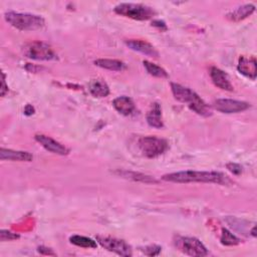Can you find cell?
<instances>
[{"label":"cell","mask_w":257,"mask_h":257,"mask_svg":"<svg viewBox=\"0 0 257 257\" xmlns=\"http://www.w3.org/2000/svg\"><path fill=\"white\" fill-rule=\"evenodd\" d=\"M164 181L173 183H214L219 185H227L231 183L230 179L220 172L205 171H182L166 174L162 177Z\"/></svg>","instance_id":"obj_1"},{"label":"cell","mask_w":257,"mask_h":257,"mask_svg":"<svg viewBox=\"0 0 257 257\" xmlns=\"http://www.w3.org/2000/svg\"><path fill=\"white\" fill-rule=\"evenodd\" d=\"M171 89L174 97L177 100L183 103H187V105L199 115H202V116L212 115L211 107L191 88L183 86L179 83L171 82Z\"/></svg>","instance_id":"obj_2"},{"label":"cell","mask_w":257,"mask_h":257,"mask_svg":"<svg viewBox=\"0 0 257 257\" xmlns=\"http://www.w3.org/2000/svg\"><path fill=\"white\" fill-rule=\"evenodd\" d=\"M4 18L11 26L22 31L37 30L42 28L45 24L43 17L31 13L7 11L4 14Z\"/></svg>","instance_id":"obj_3"},{"label":"cell","mask_w":257,"mask_h":257,"mask_svg":"<svg viewBox=\"0 0 257 257\" xmlns=\"http://www.w3.org/2000/svg\"><path fill=\"white\" fill-rule=\"evenodd\" d=\"M113 10L120 16L139 21L152 19L156 15V11L152 7L139 3H119Z\"/></svg>","instance_id":"obj_4"},{"label":"cell","mask_w":257,"mask_h":257,"mask_svg":"<svg viewBox=\"0 0 257 257\" xmlns=\"http://www.w3.org/2000/svg\"><path fill=\"white\" fill-rule=\"evenodd\" d=\"M138 147L145 157L153 159L164 154L168 150L169 144L165 139L156 136H147L139 139Z\"/></svg>","instance_id":"obj_5"},{"label":"cell","mask_w":257,"mask_h":257,"mask_svg":"<svg viewBox=\"0 0 257 257\" xmlns=\"http://www.w3.org/2000/svg\"><path fill=\"white\" fill-rule=\"evenodd\" d=\"M175 247L182 253L189 256L202 257L208 255V250L204 244L195 237L177 236L174 239Z\"/></svg>","instance_id":"obj_6"},{"label":"cell","mask_w":257,"mask_h":257,"mask_svg":"<svg viewBox=\"0 0 257 257\" xmlns=\"http://www.w3.org/2000/svg\"><path fill=\"white\" fill-rule=\"evenodd\" d=\"M24 54L35 60H56L57 54L53 51L50 45L42 41H32L27 43L23 48Z\"/></svg>","instance_id":"obj_7"},{"label":"cell","mask_w":257,"mask_h":257,"mask_svg":"<svg viewBox=\"0 0 257 257\" xmlns=\"http://www.w3.org/2000/svg\"><path fill=\"white\" fill-rule=\"evenodd\" d=\"M96 242L109 252H113L120 256H132L133 251L131 246L123 240L108 237V236H96Z\"/></svg>","instance_id":"obj_8"},{"label":"cell","mask_w":257,"mask_h":257,"mask_svg":"<svg viewBox=\"0 0 257 257\" xmlns=\"http://www.w3.org/2000/svg\"><path fill=\"white\" fill-rule=\"evenodd\" d=\"M213 106L222 113H236L248 109L250 107V103L231 98H219L214 101Z\"/></svg>","instance_id":"obj_9"},{"label":"cell","mask_w":257,"mask_h":257,"mask_svg":"<svg viewBox=\"0 0 257 257\" xmlns=\"http://www.w3.org/2000/svg\"><path fill=\"white\" fill-rule=\"evenodd\" d=\"M35 140L48 152L60 155V156H65L69 154V150L63 146L62 144L58 143L57 141L53 140L52 138L42 135V134H37L35 135Z\"/></svg>","instance_id":"obj_10"},{"label":"cell","mask_w":257,"mask_h":257,"mask_svg":"<svg viewBox=\"0 0 257 257\" xmlns=\"http://www.w3.org/2000/svg\"><path fill=\"white\" fill-rule=\"evenodd\" d=\"M210 77L213 81V83L223 89V90H227V91H232L233 90V85L229 79L228 74L223 71L222 69L218 68V67H211L210 68Z\"/></svg>","instance_id":"obj_11"},{"label":"cell","mask_w":257,"mask_h":257,"mask_svg":"<svg viewBox=\"0 0 257 257\" xmlns=\"http://www.w3.org/2000/svg\"><path fill=\"white\" fill-rule=\"evenodd\" d=\"M125 44L132 50L138 51L147 56H150V57H158L159 56V52L157 51V49L151 43H149L145 40L128 39L125 41Z\"/></svg>","instance_id":"obj_12"},{"label":"cell","mask_w":257,"mask_h":257,"mask_svg":"<svg viewBox=\"0 0 257 257\" xmlns=\"http://www.w3.org/2000/svg\"><path fill=\"white\" fill-rule=\"evenodd\" d=\"M256 64L257 62L254 56H249V57L241 56L239 58L237 69L244 76L254 80L256 78V71H257Z\"/></svg>","instance_id":"obj_13"},{"label":"cell","mask_w":257,"mask_h":257,"mask_svg":"<svg viewBox=\"0 0 257 257\" xmlns=\"http://www.w3.org/2000/svg\"><path fill=\"white\" fill-rule=\"evenodd\" d=\"M0 159L2 161H17V162H31L33 156L28 152L14 151L2 148L0 150Z\"/></svg>","instance_id":"obj_14"},{"label":"cell","mask_w":257,"mask_h":257,"mask_svg":"<svg viewBox=\"0 0 257 257\" xmlns=\"http://www.w3.org/2000/svg\"><path fill=\"white\" fill-rule=\"evenodd\" d=\"M112 105L120 114L123 115H130L136 110V106L133 99L125 95H121L114 98L112 101Z\"/></svg>","instance_id":"obj_15"},{"label":"cell","mask_w":257,"mask_h":257,"mask_svg":"<svg viewBox=\"0 0 257 257\" xmlns=\"http://www.w3.org/2000/svg\"><path fill=\"white\" fill-rule=\"evenodd\" d=\"M147 122L150 126L155 128L164 127L163 117H162V107L158 102L152 104L150 110L147 113Z\"/></svg>","instance_id":"obj_16"},{"label":"cell","mask_w":257,"mask_h":257,"mask_svg":"<svg viewBox=\"0 0 257 257\" xmlns=\"http://www.w3.org/2000/svg\"><path fill=\"white\" fill-rule=\"evenodd\" d=\"M254 11H255V6L253 4H245L229 12L227 14V18L232 21L238 22L250 16Z\"/></svg>","instance_id":"obj_17"},{"label":"cell","mask_w":257,"mask_h":257,"mask_svg":"<svg viewBox=\"0 0 257 257\" xmlns=\"http://www.w3.org/2000/svg\"><path fill=\"white\" fill-rule=\"evenodd\" d=\"M88 90L94 97H105L109 94V87L102 79H92L88 83Z\"/></svg>","instance_id":"obj_18"},{"label":"cell","mask_w":257,"mask_h":257,"mask_svg":"<svg viewBox=\"0 0 257 257\" xmlns=\"http://www.w3.org/2000/svg\"><path fill=\"white\" fill-rule=\"evenodd\" d=\"M94 64L101 68L111 70V71H122L126 68V65L117 59H107V58H99L94 60Z\"/></svg>","instance_id":"obj_19"},{"label":"cell","mask_w":257,"mask_h":257,"mask_svg":"<svg viewBox=\"0 0 257 257\" xmlns=\"http://www.w3.org/2000/svg\"><path fill=\"white\" fill-rule=\"evenodd\" d=\"M117 174L119 176H121L122 178L131 179V180H134V181H139V182H143V183H147V184L158 183V181L156 179L152 178L151 176H147V175L141 174V173L127 172V171H119V172H117Z\"/></svg>","instance_id":"obj_20"},{"label":"cell","mask_w":257,"mask_h":257,"mask_svg":"<svg viewBox=\"0 0 257 257\" xmlns=\"http://www.w3.org/2000/svg\"><path fill=\"white\" fill-rule=\"evenodd\" d=\"M69 241L71 244L82 248H96L97 246L96 241L81 235H72L69 237Z\"/></svg>","instance_id":"obj_21"},{"label":"cell","mask_w":257,"mask_h":257,"mask_svg":"<svg viewBox=\"0 0 257 257\" xmlns=\"http://www.w3.org/2000/svg\"><path fill=\"white\" fill-rule=\"evenodd\" d=\"M143 64L145 66V68L147 69L148 73L155 76V77H160V78H167L168 77V72L161 66L152 63L148 60H144Z\"/></svg>","instance_id":"obj_22"},{"label":"cell","mask_w":257,"mask_h":257,"mask_svg":"<svg viewBox=\"0 0 257 257\" xmlns=\"http://www.w3.org/2000/svg\"><path fill=\"white\" fill-rule=\"evenodd\" d=\"M220 240H221V243L225 246H233V245H238L240 243V239L225 228L222 229V235Z\"/></svg>","instance_id":"obj_23"},{"label":"cell","mask_w":257,"mask_h":257,"mask_svg":"<svg viewBox=\"0 0 257 257\" xmlns=\"http://www.w3.org/2000/svg\"><path fill=\"white\" fill-rule=\"evenodd\" d=\"M162 250V247L158 246V245H150V246H147L144 248V253L148 256H157L160 254Z\"/></svg>","instance_id":"obj_24"},{"label":"cell","mask_w":257,"mask_h":257,"mask_svg":"<svg viewBox=\"0 0 257 257\" xmlns=\"http://www.w3.org/2000/svg\"><path fill=\"white\" fill-rule=\"evenodd\" d=\"M19 235L14 234L10 231L7 230H1L0 232V239L1 241H10V240H14V239H18Z\"/></svg>","instance_id":"obj_25"},{"label":"cell","mask_w":257,"mask_h":257,"mask_svg":"<svg viewBox=\"0 0 257 257\" xmlns=\"http://www.w3.org/2000/svg\"><path fill=\"white\" fill-rule=\"evenodd\" d=\"M226 167L234 175H239L242 172V167L239 164H236V163H229V164H227Z\"/></svg>","instance_id":"obj_26"},{"label":"cell","mask_w":257,"mask_h":257,"mask_svg":"<svg viewBox=\"0 0 257 257\" xmlns=\"http://www.w3.org/2000/svg\"><path fill=\"white\" fill-rule=\"evenodd\" d=\"M152 25H154L155 27H158L159 29L161 30H166L167 29V25L164 21H161V20H154L152 22Z\"/></svg>","instance_id":"obj_27"},{"label":"cell","mask_w":257,"mask_h":257,"mask_svg":"<svg viewBox=\"0 0 257 257\" xmlns=\"http://www.w3.org/2000/svg\"><path fill=\"white\" fill-rule=\"evenodd\" d=\"M38 252L40 253V254H46V255H55V253L54 252H52L49 248H46V247H44V246H40V247H38Z\"/></svg>","instance_id":"obj_28"},{"label":"cell","mask_w":257,"mask_h":257,"mask_svg":"<svg viewBox=\"0 0 257 257\" xmlns=\"http://www.w3.org/2000/svg\"><path fill=\"white\" fill-rule=\"evenodd\" d=\"M5 73L3 72L2 73V86H1V95L2 96H4L5 95V93H6V91H8V87L6 86V83H5Z\"/></svg>","instance_id":"obj_29"},{"label":"cell","mask_w":257,"mask_h":257,"mask_svg":"<svg viewBox=\"0 0 257 257\" xmlns=\"http://www.w3.org/2000/svg\"><path fill=\"white\" fill-rule=\"evenodd\" d=\"M24 113H25L26 115H31L32 113H34V108H33V106H32L31 104H27V105L25 106V108H24Z\"/></svg>","instance_id":"obj_30"},{"label":"cell","mask_w":257,"mask_h":257,"mask_svg":"<svg viewBox=\"0 0 257 257\" xmlns=\"http://www.w3.org/2000/svg\"><path fill=\"white\" fill-rule=\"evenodd\" d=\"M250 233H251V235H252L253 237H255V236H256V233H255V226H253V227H252V229H251Z\"/></svg>","instance_id":"obj_31"}]
</instances>
